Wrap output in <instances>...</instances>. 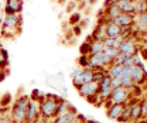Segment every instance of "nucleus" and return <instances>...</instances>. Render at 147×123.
I'll list each match as a JSON object with an SVG mask.
<instances>
[{
	"instance_id": "f257e3e1",
	"label": "nucleus",
	"mask_w": 147,
	"mask_h": 123,
	"mask_svg": "<svg viewBox=\"0 0 147 123\" xmlns=\"http://www.w3.org/2000/svg\"><path fill=\"white\" fill-rule=\"evenodd\" d=\"M28 102H30L28 95H20L13 102V106L10 107V119L13 123H26Z\"/></svg>"
},
{
	"instance_id": "f03ea898",
	"label": "nucleus",
	"mask_w": 147,
	"mask_h": 123,
	"mask_svg": "<svg viewBox=\"0 0 147 123\" xmlns=\"http://www.w3.org/2000/svg\"><path fill=\"white\" fill-rule=\"evenodd\" d=\"M130 98H131V95H130V91L129 89L123 88V87L113 88L110 98L103 103V106L105 107H109L113 103H122V105H125V103H127L129 101H130Z\"/></svg>"
},
{
	"instance_id": "7ed1b4c3",
	"label": "nucleus",
	"mask_w": 147,
	"mask_h": 123,
	"mask_svg": "<svg viewBox=\"0 0 147 123\" xmlns=\"http://www.w3.org/2000/svg\"><path fill=\"white\" fill-rule=\"evenodd\" d=\"M64 98H57V99H53V98H47L42 103H40V107H41V116L42 118H47V119H54L55 116V110H57V106L58 103L62 101Z\"/></svg>"
},
{
	"instance_id": "20e7f679",
	"label": "nucleus",
	"mask_w": 147,
	"mask_h": 123,
	"mask_svg": "<svg viewBox=\"0 0 147 123\" xmlns=\"http://www.w3.org/2000/svg\"><path fill=\"white\" fill-rule=\"evenodd\" d=\"M137 44H139V43H137V40H136L134 37L123 38L122 43L117 45V50H119V53H123V54H126L127 57H130V55L139 54L140 47H139Z\"/></svg>"
},
{
	"instance_id": "39448f33",
	"label": "nucleus",
	"mask_w": 147,
	"mask_h": 123,
	"mask_svg": "<svg viewBox=\"0 0 147 123\" xmlns=\"http://www.w3.org/2000/svg\"><path fill=\"white\" fill-rule=\"evenodd\" d=\"M129 75H130V78L133 79V82L136 85H143L147 81V72L144 70V65L143 64L129 67Z\"/></svg>"
},
{
	"instance_id": "423d86ee",
	"label": "nucleus",
	"mask_w": 147,
	"mask_h": 123,
	"mask_svg": "<svg viewBox=\"0 0 147 123\" xmlns=\"http://www.w3.org/2000/svg\"><path fill=\"white\" fill-rule=\"evenodd\" d=\"M130 122L140 120L143 119V105H142V98H130Z\"/></svg>"
},
{
	"instance_id": "0eeeda50",
	"label": "nucleus",
	"mask_w": 147,
	"mask_h": 123,
	"mask_svg": "<svg viewBox=\"0 0 147 123\" xmlns=\"http://www.w3.org/2000/svg\"><path fill=\"white\" fill-rule=\"evenodd\" d=\"M41 118V107L40 103L36 101H30L27 107V115H26V123H34L37 119Z\"/></svg>"
},
{
	"instance_id": "6e6552de",
	"label": "nucleus",
	"mask_w": 147,
	"mask_h": 123,
	"mask_svg": "<svg viewBox=\"0 0 147 123\" xmlns=\"http://www.w3.org/2000/svg\"><path fill=\"white\" fill-rule=\"evenodd\" d=\"M21 24H23V18L20 14H4L1 20V27H7V28L20 30Z\"/></svg>"
},
{
	"instance_id": "1a4fd4ad",
	"label": "nucleus",
	"mask_w": 147,
	"mask_h": 123,
	"mask_svg": "<svg viewBox=\"0 0 147 123\" xmlns=\"http://www.w3.org/2000/svg\"><path fill=\"white\" fill-rule=\"evenodd\" d=\"M91 81H92V70L82 68V71H81V72H79V74L72 79L74 88L78 91L82 85H85V84H88V82H91Z\"/></svg>"
},
{
	"instance_id": "9d476101",
	"label": "nucleus",
	"mask_w": 147,
	"mask_h": 123,
	"mask_svg": "<svg viewBox=\"0 0 147 123\" xmlns=\"http://www.w3.org/2000/svg\"><path fill=\"white\" fill-rule=\"evenodd\" d=\"M24 0H6L4 14H21Z\"/></svg>"
},
{
	"instance_id": "9b49d317",
	"label": "nucleus",
	"mask_w": 147,
	"mask_h": 123,
	"mask_svg": "<svg viewBox=\"0 0 147 123\" xmlns=\"http://www.w3.org/2000/svg\"><path fill=\"white\" fill-rule=\"evenodd\" d=\"M76 115H78L76 107L71 105L69 110H67L65 113H62V115H59V116L54 118V119L51 120V123H72V120L75 119Z\"/></svg>"
},
{
	"instance_id": "f8f14e48",
	"label": "nucleus",
	"mask_w": 147,
	"mask_h": 123,
	"mask_svg": "<svg viewBox=\"0 0 147 123\" xmlns=\"http://www.w3.org/2000/svg\"><path fill=\"white\" fill-rule=\"evenodd\" d=\"M98 91H99V84L91 81V82L82 85L81 88L78 89V93H79L82 98H88V96H91V95H96Z\"/></svg>"
},
{
	"instance_id": "ddd939ff",
	"label": "nucleus",
	"mask_w": 147,
	"mask_h": 123,
	"mask_svg": "<svg viewBox=\"0 0 147 123\" xmlns=\"http://www.w3.org/2000/svg\"><path fill=\"white\" fill-rule=\"evenodd\" d=\"M134 20H136V14H126V13H120L117 17L113 20V23H116L117 26L123 27H133L134 26Z\"/></svg>"
},
{
	"instance_id": "4468645a",
	"label": "nucleus",
	"mask_w": 147,
	"mask_h": 123,
	"mask_svg": "<svg viewBox=\"0 0 147 123\" xmlns=\"http://www.w3.org/2000/svg\"><path fill=\"white\" fill-rule=\"evenodd\" d=\"M123 107H125V105H122V103H113L112 106L106 107V116L110 120H117L119 122V119L122 116V112H123Z\"/></svg>"
},
{
	"instance_id": "2eb2a0df",
	"label": "nucleus",
	"mask_w": 147,
	"mask_h": 123,
	"mask_svg": "<svg viewBox=\"0 0 147 123\" xmlns=\"http://www.w3.org/2000/svg\"><path fill=\"white\" fill-rule=\"evenodd\" d=\"M86 41L89 43V54L102 53V51H103V48H105V44H103V41H99V40H93L91 35H88Z\"/></svg>"
},
{
	"instance_id": "dca6fc26",
	"label": "nucleus",
	"mask_w": 147,
	"mask_h": 123,
	"mask_svg": "<svg viewBox=\"0 0 147 123\" xmlns=\"http://www.w3.org/2000/svg\"><path fill=\"white\" fill-rule=\"evenodd\" d=\"M103 14L109 18L110 21H113L115 18L120 14V9H119V4H117V1H116L115 4H112V6L103 7Z\"/></svg>"
},
{
	"instance_id": "f3484780",
	"label": "nucleus",
	"mask_w": 147,
	"mask_h": 123,
	"mask_svg": "<svg viewBox=\"0 0 147 123\" xmlns=\"http://www.w3.org/2000/svg\"><path fill=\"white\" fill-rule=\"evenodd\" d=\"M91 37L93 40H99L103 41L106 38V24H96V27L93 28V33L91 34Z\"/></svg>"
},
{
	"instance_id": "a211bd4d",
	"label": "nucleus",
	"mask_w": 147,
	"mask_h": 123,
	"mask_svg": "<svg viewBox=\"0 0 147 123\" xmlns=\"http://www.w3.org/2000/svg\"><path fill=\"white\" fill-rule=\"evenodd\" d=\"M120 34H122V27L120 26H117L113 21H110V23L106 24V37L113 38V37H119Z\"/></svg>"
},
{
	"instance_id": "6ab92c4d",
	"label": "nucleus",
	"mask_w": 147,
	"mask_h": 123,
	"mask_svg": "<svg viewBox=\"0 0 147 123\" xmlns=\"http://www.w3.org/2000/svg\"><path fill=\"white\" fill-rule=\"evenodd\" d=\"M134 27L139 31H147V13H142V14L136 16Z\"/></svg>"
},
{
	"instance_id": "aec40b11",
	"label": "nucleus",
	"mask_w": 147,
	"mask_h": 123,
	"mask_svg": "<svg viewBox=\"0 0 147 123\" xmlns=\"http://www.w3.org/2000/svg\"><path fill=\"white\" fill-rule=\"evenodd\" d=\"M30 101H36V102H38V103H42L45 99H47V95H45V92H42L41 89H33L31 91V93H30Z\"/></svg>"
},
{
	"instance_id": "412c9836",
	"label": "nucleus",
	"mask_w": 147,
	"mask_h": 123,
	"mask_svg": "<svg viewBox=\"0 0 147 123\" xmlns=\"http://www.w3.org/2000/svg\"><path fill=\"white\" fill-rule=\"evenodd\" d=\"M120 13H126V14H134V3L133 1H122L117 3Z\"/></svg>"
},
{
	"instance_id": "4be33fe9",
	"label": "nucleus",
	"mask_w": 147,
	"mask_h": 123,
	"mask_svg": "<svg viewBox=\"0 0 147 123\" xmlns=\"http://www.w3.org/2000/svg\"><path fill=\"white\" fill-rule=\"evenodd\" d=\"M139 64H142V57H140V54H134V55L126 57L123 67H133V65H139Z\"/></svg>"
},
{
	"instance_id": "5701e85b",
	"label": "nucleus",
	"mask_w": 147,
	"mask_h": 123,
	"mask_svg": "<svg viewBox=\"0 0 147 123\" xmlns=\"http://www.w3.org/2000/svg\"><path fill=\"white\" fill-rule=\"evenodd\" d=\"M123 65H117V64H112L110 67L106 68V74L109 75L110 78H115V76H119L120 74H122V71H123Z\"/></svg>"
},
{
	"instance_id": "b1692460",
	"label": "nucleus",
	"mask_w": 147,
	"mask_h": 123,
	"mask_svg": "<svg viewBox=\"0 0 147 123\" xmlns=\"http://www.w3.org/2000/svg\"><path fill=\"white\" fill-rule=\"evenodd\" d=\"M134 14H142V13H147V3L143 0H134Z\"/></svg>"
},
{
	"instance_id": "393cba45",
	"label": "nucleus",
	"mask_w": 147,
	"mask_h": 123,
	"mask_svg": "<svg viewBox=\"0 0 147 123\" xmlns=\"http://www.w3.org/2000/svg\"><path fill=\"white\" fill-rule=\"evenodd\" d=\"M122 40H123L122 35H119V37H113V38L106 37V38L103 40V44H105V47H116V48H117V45L122 43Z\"/></svg>"
},
{
	"instance_id": "a878e982",
	"label": "nucleus",
	"mask_w": 147,
	"mask_h": 123,
	"mask_svg": "<svg viewBox=\"0 0 147 123\" xmlns=\"http://www.w3.org/2000/svg\"><path fill=\"white\" fill-rule=\"evenodd\" d=\"M129 122H130V102L125 103L122 116H120V119H119V123H129Z\"/></svg>"
},
{
	"instance_id": "bb28decb",
	"label": "nucleus",
	"mask_w": 147,
	"mask_h": 123,
	"mask_svg": "<svg viewBox=\"0 0 147 123\" xmlns=\"http://www.w3.org/2000/svg\"><path fill=\"white\" fill-rule=\"evenodd\" d=\"M106 75V68H100V70H95L92 71V81L93 82H100L103 79V76Z\"/></svg>"
},
{
	"instance_id": "cd10ccee",
	"label": "nucleus",
	"mask_w": 147,
	"mask_h": 123,
	"mask_svg": "<svg viewBox=\"0 0 147 123\" xmlns=\"http://www.w3.org/2000/svg\"><path fill=\"white\" fill-rule=\"evenodd\" d=\"M20 33V30H14V28H7V27H1V37L4 38H14L16 35Z\"/></svg>"
},
{
	"instance_id": "c85d7f7f",
	"label": "nucleus",
	"mask_w": 147,
	"mask_h": 123,
	"mask_svg": "<svg viewBox=\"0 0 147 123\" xmlns=\"http://www.w3.org/2000/svg\"><path fill=\"white\" fill-rule=\"evenodd\" d=\"M7 65H9V53L6 48L0 47V67L6 68Z\"/></svg>"
},
{
	"instance_id": "c756f323",
	"label": "nucleus",
	"mask_w": 147,
	"mask_h": 123,
	"mask_svg": "<svg viewBox=\"0 0 147 123\" xmlns=\"http://www.w3.org/2000/svg\"><path fill=\"white\" fill-rule=\"evenodd\" d=\"M102 53L105 54V55H108L110 59L113 61V58H115V57H116V55L119 54V50H117L116 47H105Z\"/></svg>"
},
{
	"instance_id": "7c9ffc66",
	"label": "nucleus",
	"mask_w": 147,
	"mask_h": 123,
	"mask_svg": "<svg viewBox=\"0 0 147 123\" xmlns=\"http://www.w3.org/2000/svg\"><path fill=\"white\" fill-rule=\"evenodd\" d=\"M134 85H136V84L133 82V79H131L130 76H123V78H122V87H123V88H126L130 91Z\"/></svg>"
},
{
	"instance_id": "2f4dec72",
	"label": "nucleus",
	"mask_w": 147,
	"mask_h": 123,
	"mask_svg": "<svg viewBox=\"0 0 147 123\" xmlns=\"http://www.w3.org/2000/svg\"><path fill=\"white\" fill-rule=\"evenodd\" d=\"M78 64L81 68H88L89 70V59H88V55H81L78 58Z\"/></svg>"
},
{
	"instance_id": "473e14b6",
	"label": "nucleus",
	"mask_w": 147,
	"mask_h": 123,
	"mask_svg": "<svg viewBox=\"0 0 147 123\" xmlns=\"http://www.w3.org/2000/svg\"><path fill=\"white\" fill-rule=\"evenodd\" d=\"M11 101H13L11 95H10V93H6V95H3L1 99H0V106H10Z\"/></svg>"
},
{
	"instance_id": "72a5a7b5",
	"label": "nucleus",
	"mask_w": 147,
	"mask_h": 123,
	"mask_svg": "<svg viewBox=\"0 0 147 123\" xmlns=\"http://www.w3.org/2000/svg\"><path fill=\"white\" fill-rule=\"evenodd\" d=\"M126 54H123V53H119L115 58H113V64H117V65H123V62H125V59H126Z\"/></svg>"
},
{
	"instance_id": "f704fd0d",
	"label": "nucleus",
	"mask_w": 147,
	"mask_h": 123,
	"mask_svg": "<svg viewBox=\"0 0 147 123\" xmlns=\"http://www.w3.org/2000/svg\"><path fill=\"white\" fill-rule=\"evenodd\" d=\"M81 18H82V16H81L79 13H74V14H71V17H69V24H71V27L79 24Z\"/></svg>"
},
{
	"instance_id": "c9c22d12",
	"label": "nucleus",
	"mask_w": 147,
	"mask_h": 123,
	"mask_svg": "<svg viewBox=\"0 0 147 123\" xmlns=\"http://www.w3.org/2000/svg\"><path fill=\"white\" fill-rule=\"evenodd\" d=\"M91 105H96V106H100V102H99V96H98V93L96 95H91V96H88V98H85Z\"/></svg>"
},
{
	"instance_id": "e433bc0d",
	"label": "nucleus",
	"mask_w": 147,
	"mask_h": 123,
	"mask_svg": "<svg viewBox=\"0 0 147 123\" xmlns=\"http://www.w3.org/2000/svg\"><path fill=\"white\" fill-rule=\"evenodd\" d=\"M110 87H112V88H119V87H122V78H120V76L112 78V79H110Z\"/></svg>"
},
{
	"instance_id": "4c0bfd02",
	"label": "nucleus",
	"mask_w": 147,
	"mask_h": 123,
	"mask_svg": "<svg viewBox=\"0 0 147 123\" xmlns=\"http://www.w3.org/2000/svg\"><path fill=\"white\" fill-rule=\"evenodd\" d=\"M0 118H10V106H0Z\"/></svg>"
},
{
	"instance_id": "58836bf2",
	"label": "nucleus",
	"mask_w": 147,
	"mask_h": 123,
	"mask_svg": "<svg viewBox=\"0 0 147 123\" xmlns=\"http://www.w3.org/2000/svg\"><path fill=\"white\" fill-rule=\"evenodd\" d=\"M79 53H81V55H89V43L88 41H85L79 47Z\"/></svg>"
},
{
	"instance_id": "ea45409f",
	"label": "nucleus",
	"mask_w": 147,
	"mask_h": 123,
	"mask_svg": "<svg viewBox=\"0 0 147 123\" xmlns=\"http://www.w3.org/2000/svg\"><path fill=\"white\" fill-rule=\"evenodd\" d=\"M71 33H72L75 37H79V35L82 34V28H81V26H79V24L72 26V28H71Z\"/></svg>"
},
{
	"instance_id": "a19ab883",
	"label": "nucleus",
	"mask_w": 147,
	"mask_h": 123,
	"mask_svg": "<svg viewBox=\"0 0 147 123\" xmlns=\"http://www.w3.org/2000/svg\"><path fill=\"white\" fill-rule=\"evenodd\" d=\"M85 122H86V118L84 115H79V113L75 116V119L72 120V123H85Z\"/></svg>"
},
{
	"instance_id": "79ce46f5",
	"label": "nucleus",
	"mask_w": 147,
	"mask_h": 123,
	"mask_svg": "<svg viewBox=\"0 0 147 123\" xmlns=\"http://www.w3.org/2000/svg\"><path fill=\"white\" fill-rule=\"evenodd\" d=\"M79 26H81V28H82V30H84V28H86V27L89 26V18H81Z\"/></svg>"
},
{
	"instance_id": "37998d69",
	"label": "nucleus",
	"mask_w": 147,
	"mask_h": 123,
	"mask_svg": "<svg viewBox=\"0 0 147 123\" xmlns=\"http://www.w3.org/2000/svg\"><path fill=\"white\" fill-rule=\"evenodd\" d=\"M81 71H82V68H81V67H78V68H75V70H74L72 72H71V74H69V76H71V79H74V78H75V76H76V75H78L79 72H81Z\"/></svg>"
},
{
	"instance_id": "c03bdc74",
	"label": "nucleus",
	"mask_w": 147,
	"mask_h": 123,
	"mask_svg": "<svg viewBox=\"0 0 147 123\" xmlns=\"http://www.w3.org/2000/svg\"><path fill=\"white\" fill-rule=\"evenodd\" d=\"M34 123H51V120H50V119H47V118H42V116H41V118H40V119H37Z\"/></svg>"
},
{
	"instance_id": "a18cd8bd",
	"label": "nucleus",
	"mask_w": 147,
	"mask_h": 123,
	"mask_svg": "<svg viewBox=\"0 0 147 123\" xmlns=\"http://www.w3.org/2000/svg\"><path fill=\"white\" fill-rule=\"evenodd\" d=\"M4 78H6V68H1L0 67V82L4 81Z\"/></svg>"
},
{
	"instance_id": "49530a36",
	"label": "nucleus",
	"mask_w": 147,
	"mask_h": 123,
	"mask_svg": "<svg viewBox=\"0 0 147 123\" xmlns=\"http://www.w3.org/2000/svg\"><path fill=\"white\" fill-rule=\"evenodd\" d=\"M142 105H143V112H144V113H147V96L142 99Z\"/></svg>"
},
{
	"instance_id": "de8ad7c7",
	"label": "nucleus",
	"mask_w": 147,
	"mask_h": 123,
	"mask_svg": "<svg viewBox=\"0 0 147 123\" xmlns=\"http://www.w3.org/2000/svg\"><path fill=\"white\" fill-rule=\"evenodd\" d=\"M115 3H116V0H105V7L112 6V4H115Z\"/></svg>"
},
{
	"instance_id": "09e8293b",
	"label": "nucleus",
	"mask_w": 147,
	"mask_h": 123,
	"mask_svg": "<svg viewBox=\"0 0 147 123\" xmlns=\"http://www.w3.org/2000/svg\"><path fill=\"white\" fill-rule=\"evenodd\" d=\"M129 123H147L144 119H140V120H134V122H129Z\"/></svg>"
},
{
	"instance_id": "8fccbe9b",
	"label": "nucleus",
	"mask_w": 147,
	"mask_h": 123,
	"mask_svg": "<svg viewBox=\"0 0 147 123\" xmlns=\"http://www.w3.org/2000/svg\"><path fill=\"white\" fill-rule=\"evenodd\" d=\"M85 123H100V122H99V120H93V119H91V120H88V119H86V122Z\"/></svg>"
},
{
	"instance_id": "3c124183",
	"label": "nucleus",
	"mask_w": 147,
	"mask_h": 123,
	"mask_svg": "<svg viewBox=\"0 0 147 123\" xmlns=\"http://www.w3.org/2000/svg\"><path fill=\"white\" fill-rule=\"evenodd\" d=\"M7 119H9V118H0V123H6Z\"/></svg>"
},
{
	"instance_id": "603ef678",
	"label": "nucleus",
	"mask_w": 147,
	"mask_h": 123,
	"mask_svg": "<svg viewBox=\"0 0 147 123\" xmlns=\"http://www.w3.org/2000/svg\"><path fill=\"white\" fill-rule=\"evenodd\" d=\"M117 3H122V1H134V0H116Z\"/></svg>"
},
{
	"instance_id": "864d4df0",
	"label": "nucleus",
	"mask_w": 147,
	"mask_h": 123,
	"mask_svg": "<svg viewBox=\"0 0 147 123\" xmlns=\"http://www.w3.org/2000/svg\"><path fill=\"white\" fill-rule=\"evenodd\" d=\"M88 1H89V4H95V3H96L98 0H88Z\"/></svg>"
},
{
	"instance_id": "5fc2aeb1",
	"label": "nucleus",
	"mask_w": 147,
	"mask_h": 123,
	"mask_svg": "<svg viewBox=\"0 0 147 123\" xmlns=\"http://www.w3.org/2000/svg\"><path fill=\"white\" fill-rule=\"evenodd\" d=\"M6 123H13V122H11V119H10V118H9V119H7V120H6Z\"/></svg>"
},
{
	"instance_id": "6e6d98bb",
	"label": "nucleus",
	"mask_w": 147,
	"mask_h": 123,
	"mask_svg": "<svg viewBox=\"0 0 147 123\" xmlns=\"http://www.w3.org/2000/svg\"><path fill=\"white\" fill-rule=\"evenodd\" d=\"M59 3H65V0H59Z\"/></svg>"
},
{
	"instance_id": "4d7b16f0",
	"label": "nucleus",
	"mask_w": 147,
	"mask_h": 123,
	"mask_svg": "<svg viewBox=\"0 0 147 123\" xmlns=\"http://www.w3.org/2000/svg\"><path fill=\"white\" fill-rule=\"evenodd\" d=\"M0 47H1V41H0Z\"/></svg>"
},
{
	"instance_id": "13d9d810",
	"label": "nucleus",
	"mask_w": 147,
	"mask_h": 123,
	"mask_svg": "<svg viewBox=\"0 0 147 123\" xmlns=\"http://www.w3.org/2000/svg\"><path fill=\"white\" fill-rule=\"evenodd\" d=\"M143 1H146V3H147V0H143Z\"/></svg>"
}]
</instances>
